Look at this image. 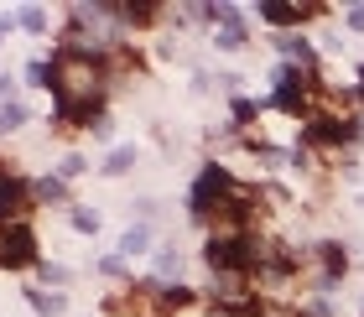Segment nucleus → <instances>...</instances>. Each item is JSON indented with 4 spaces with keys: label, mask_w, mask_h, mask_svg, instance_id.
Returning a JSON list of instances; mask_svg holds the SVG:
<instances>
[{
    "label": "nucleus",
    "mask_w": 364,
    "mask_h": 317,
    "mask_svg": "<svg viewBox=\"0 0 364 317\" xmlns=\"http://www.w3.org/2000/svg\"><path fill=\"white\" fill-rule=\"evenodd\" d=\"M6 265H37V229H31L26 219L21 224H6Z\"/></svg>",
    "instance_id": "20e7f679"
},
{
    "label": "nucleus",
    "mask_w": 364,
    "mask_h": 317,
    "mask_svg": "<svg viewBox=\"0 0 364 317\" xmlns=\"http://www.w3.org/2000/svg\"><path fill=\"white\" fill-rule=\"evenodd\" d=\"M229 120H235V130H250L255 120H260V104H255V99H235V104H229Z\"/></svg>",
    "instance_id": "9d476101"
},
{
    "label": "nucleus",
    "mask_w": 364,
    "mask_h": 317,
    "mask_svg": "<svg viewBox=\"0 0 364 317\" xmlns=\"http://www.w3.org/2000/svg\"><path fill=\"white\" fill-rule=\"evenodd\" d=\"M146 245H151V229H146V224L125 229V235H120V260H130V255H146Z\"/></svg>",
    "instance_id": "1a4fd4ad"
},
{
    "label": "nucleus",
    "mask_w": 364,
    "mask_h": 317,
    "mask_svg": "<svg viewBox=\"0 0 364 317\" xmlns=\"http://www.w3.org/2000/svg\"><path fill=\"white\" fill-rule=\"evenodd\" d=\"M260 16H266L271 26H296V21H307V16H318V11H296V6H276V0H266Z\"/></svg>",
    "instance_id": "423d86ee"
},
{
    "label": "nucleus",
    "mask_w": 364,
    "mask_h": 317,
    "mask_svg": "<svg viewBox=\"0 0 364 317\" xmlns=\"http://www.w3.org/2000/svg\"><path fill=\"white\" fill-rule=\"evenodd\" d=\"M182 271V249L177 245H161L156 249V281H167V276H177Z\"/></svg>",
    "instance_id": "f8f14e48"
},
{
    "label": "nucleus",
    "mask_w": 364,
    "mask_h": 317,
    "mask_svg": "<svg viewBox=\"0 0 364 317\" xmlns=\"http://www.w3.org/2000/svg\"><path fill=\"white\" fill-rule=\"evenodd\" d=\"M26 125V104H0V136L6 130H21Z\"/></svg>",
    "instance_id": "ddd939ff"
},
{
    "label": "nucleus",
    "mask_w": 364,
    "mask_h": 317,
    "mask_svg": "<svg viewBox=\"0 0 364 317\" xmlns=\"http://www.w3.org/2000/svg\"><path fill=\"white\" fill-rule=\"evenodd\" d=\"M84 172H89V161H84V156H63V166H58V177H63V182H68V177H84Z\"/></svg>",
    "instance_id": "dca6fc26"
},
{
    "label": "nucleus",
    "mask_w": 364,
    "mask_h": 317,
    "mask_svg": "<svg viewBox=\"0 0 364 317\" xmlns=\"http://www.w3.org/2000/svg\"><path fill=\"white\" fill-rule=\"evenodd\" d=\"M16 26H26V31H47V11H42V6H26L21 16H16Z\"/></svg>",
    "instance_id": "4468645a"
},
{
    "label": "nucleus",
    "mask_w": 364,
    "mask_h": 317,
    "mask_svg": "<svg viewBox=\"0 0 364 317\" xmlns=\"http://www.w3.org/2000/svg\"><path fill=\"white\" fill-rule=\"evenodd\" d=\"M0 265H6V224H0Z\"/></svg>",
    "instance_id": "6ab92c4d"
},
{
    "label": "nucleus",
    "mask_w": 364,
    "mask_h": 317,
    "mask_svg": "<svg viewBox=\"0 0 364 317\" xmlns=\"http://www.w3.org/2000/svg\"><path fill=\"white\" fill-rule=\"evenodd\" d=\"M73 229H78V235H99V213H89V208H73Z\"/></svg>",
    "instance_id": "2eb2a0df"
},
{
    "label": "nucleus",
    "mask_w": 364,
    "mask_h": 317,
    "mask_svg": "<svg viewBox=\"0 0 364 317\" xmlns=\"http://www.w3.org/2000/svg\"><path fill=\"white\" fill-rule=\"evenodd\" d=\"M31 198H37V203H68V182L63 177H37L31 182Z\"/></svg>",
    "instance_id": "0eeeda50"
},
{
    "label": "nucleus",
    "mask_w": 364,
    "mask_h": 317,
    "mask_svg": "<svg viewBox=\"0 0 364 317\" xmlns=\"http://www.w3.org/2000/svg\"><path fill=\"white\" fill-rule=\"evenodd\" d=\"M343 26H349V31H364V6H354L349 16H343Z\"/></svg>",
    "instance_id": "a211bd4d"
},
{
    "label": "nucleus",
    "mask_w": 364,
    "mask_h": 317,
    "mask_svg": "<svg viewBox=\"0 0 364 317\" xmlns=\"http://www.w3.org/2000/svg\"><path fill=\"white\" fill-rule=\"evenodd\" d=\"M312 260H318V281H312L318 291H333V281L349 276V249H343L338 240H323L318 249H312Z\"/></svg>",
    "instance_id": "7ed1b4c3"
},
{
    "label": "nucleus",
    "mask_w": 364,
    "mask_h": 317,
    "mask_svg": "<svg viewBox=\"0 0 364 317\" xmlns=\"http://www.w3.org/2000/svg\"><path fill=\"white\" fill-rule=\"evenodd\" d=\"M99 271H105V276H125V260L120 255H105V260H99Z\"/></svg>",
    "instance_id": "f3484780"
},
{
    "label": "nucleus",
    "mask_w": 364,
    "mask_h": 317,
    "mask_svg": "<svg viewBox=\"0 0 364 317\" xmlns=\"http://www.w3.org/2000/svg\"><path fill=\"white\" fill-rule=\"evenodd\" d=\"M359 99H364V68H359Z\"/></svg>",
    "instance_id": "aec40b11"
},
{
    "label": "nucleus",
    "mask_w": 364,
    "mask_h": 317,
    "mask_svg": "<svg viewBox=\"0 0 364 317\" xmlns=\"http://www.w3.org/2000/svg\"><path fill=\"white\" fill-rule=\"evenodd\" d=\"M235 188H240V182H235V172H229L224 161H208L203 172L193 177V193H188V213H193L198 224H208V219H213V208H219V203H224V198L235 193Z\"/></svg>",
    "instance_id": "f257e3e1"
},
{
    "label": "nucleus",
    "mask_w": 364,
    "mask_h": 317,
    "mask_svg": "<svg viewBox=\"0 0 364 317\" xmlns=\"http://www.w3.org/2000/svg\"><path fill=\"white\" fill-rule=\"evenodd\" d=\"M31 203H37V198H31V182L0 166V224H21Z\"/></svg>",
    "instance_id": "f03ea898"
},
{
    "label": "nucleus",
    "mask_w": 364,
    "mask_h": 317,
    "mask_svg": "<svg viewBox=\"0 0 364 317\" xmlns=\"http://www.w3.org/2000/svg\"><path fill=\"white\" fill-rule=\"evenodd\" d=\"M130 166H136V146H114V151L105 156V172L109 177H125Z\"/></svg>",
    "instance_id": "9b49d317"
},
{
    "label": "nucleus",
    "mask_w": 364,
    "mask_h": 317,
    "mask_svg": "<svg viewBox=\"0 0 364 317\" xmlns=\"http://www.w3.org/2000/svg\"><path fill=\"white\" fill-rule=\"evenodd\" d=\"M276 47L287 53V63H291V68H302V73H312V68H318V53H312V42H307V37H296V31L276 37Z\"/></svg>",
    "instance_id": "39448f33"
},
{
    "label": "nucleus",
    "mask_w": 364,
    "mask_h": 317,
    "mask_svg": "<svg viewBox=\"0 0 364 317\" xmlns=\"http://www.w3.org/2000/svg\"><path fill=\"white\" fill-rule=\"evenodd\" d=\"M26 302L37 307L42 317H63V312H68V296H63V291H26Z\"/></svg>",
    "instance_id": "6e6552de"
}]
</instances>
